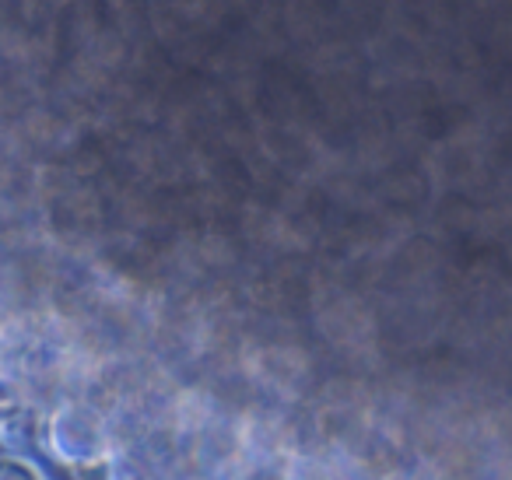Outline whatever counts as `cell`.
<instances>
[{"mask_svg":"<svg viewBox=\"0 0 512 480\" xmlns=\"http://www.w3.org/2000/svg\"><path fill=\"white\" fill-rule=\"evenodd\" d=\"M43 449L67 470H95L113 459L109 431L92 410L60 407L43 424Z\"/></svg>","mask_w":512,"mask_h":480,"instance_id":"6da1fadb","label":"cell"},{"mask_svg":"<svg viewBox=\"0 0 512 480\" xmlns=\"http://www.w3.org/2000/svg\"><path fill=\"white\" fill-rule=\"evenodd\" d=\"M0 480H46L36 463L22 456H4L0 459Z\"/></svg>","mask_w":512,"mask_h":480,"instance_id":"7a4b0ae2","label":"cell"}]
</instances>
